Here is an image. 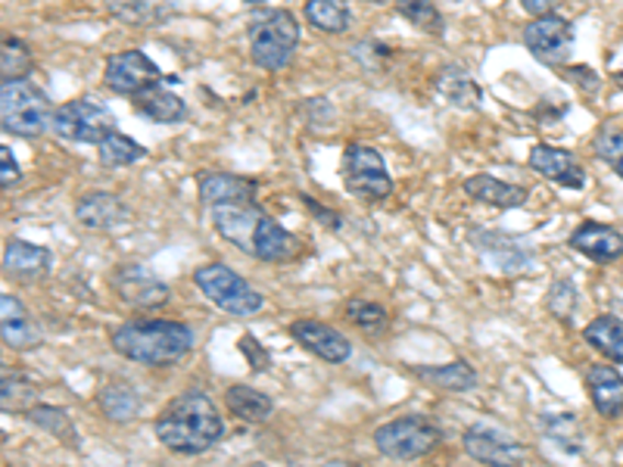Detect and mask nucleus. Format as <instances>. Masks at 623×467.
<instances>
[{
  "mask_svg": "<svg viewBox=\"0 0 623 467\" xmlns=\"http://www.w3.org/2000/svg\"><path fill=\"white\" fill-rule=\"evenodd\" d=\"M156 440L175 455H203L222 440L225 433V421L215 409V402L200 392V389H188L175 396L166 409L156 418Z\"/></svg>",
  "mask_w": 623,
  "mask_h": 467,
  "instance_id": "f257e3e1",
  "label": "nucleus"
},
{
  "mask_svg": "<svg viewBox=\"0 0 623 467\" xmlns=\"http://www.w3.org/2000/svg\"><path fill=\"white\" fill-rule=\"evenodd\" d=\"M213 225L222 240L259 262H287L296 253V237L256 203L213 206Z\"/></svg>",
  "mask_w": 623,
  "mask_h": 467,
  "instance_id": "f03ea898",
  "label": "nucleus"
},
{
  "mask_svg": "<svg viewBox=\"0 0 623 467\" xmlns=\"http://www.w3.org/2000/svg\"><path fill=\"white\" fill-rule=\"evenodd\" d=\"M113 350L147 368H169L194 350V331L184 321L169 318H144V321H125L110 333Z\"/></svg>",
  "mask_w": 623,
  "mask_h": 467,
  "instance_id": "7ed1b4c3",
  "label": "nucleus"
},
{
  "mask_svg": "<svg viewBox=\"0 0 623 467\" xmlns=\"http://www.w3.org/2000/svg\"><path fill=\"white\" fill-rule=\"evenodd\" d=\"M247 38L256 66L265 72H281L291 66L299 47V22L293 20L291 10H259L247 25Z\"/></svg>",
  "mask_w": 623,
  "mask_h": 467,
  "instance_id": "20e7f679",
  "label": "nucleus"
},
{
  "mask_svg": "<svg viewBox=\"0 0 623 467\" xmlns=\"http://www.w3.org/2000/svg\"><path fill=\"white\" fill-rule=\"evenodd\" d=\"M50 118H54L50 100L38 84H32L29 78L3 81V88H0V122H3L7 135L22 137V140H38L47 132Z\"/></svg>",
  "mask_w": 623,
  "mask_h": 467,
  "instance_id": "39448f33",
  "label": "nucleus"
},
{
  "mask_svg": "<svg viewBox=\"0 0 623 467\" xmlns=\"http://www.w3.org/2000/svg\"><path fill=\"white\" fill-rule=\"evenodd\" d=\"M194 284L196 291L203 293L215 309H222L225 315H234V318H250V315L262 311V306H265L262 293L256 291L247 277H240V274L231 272L222 262L200 265L194 272Z\"/></svg>",
  "mask_w": 623,
  "mask_h": 467,
  "instance_id": "423d86ee",
  "label": "nucleus"
},
{
  "mask_svg": "<svg viewBox=\"0 0 623 467\" xmlns=\"http://www.w3.org/2000/svg\"><path fill=\"white\" fill-rule=\"evenodd\" d=\"M440 443H443V433L424 414H403L374 430V448L393 462L424 458Z\"/></svg>",
  "mask_w": 623,
  "mask_h": 467,
  "instance_id": "0eeeda50",
  "label": "nucleus"
},
{
  "mask_svg": "<svg viewBox=\"0 0 623 467\" xmlns=\"http://www.w3.org/2000/svg\"><path fill=\"white\" fill-rule=\"evenodd\" d=\"M340 178H343V187L365 203H381L393 194V178H389L384 156L359 140L347 144L340 159Z\"/></svg>",
  "mask_w": 623,
  "mask_h": 467,
  "instance_id": "6e6552de",
  "label": "nucleus"
},
{
  "mask_svg": "<svg viewBox=\"0 0 623 467\" xmlns=\"http://www.w3.org/2000/svg\"><path fill=\"white\" fill-rule=\"evenodd\" d=\"M50 128L72 144H100L110 132H116V116L100 100L76 98L54 110Z\"/></svg>",
  "mask_w": 623,
  "mask_h": 467,
  "instance_id": "1a4fd4ad",
  "label": "nucleus"
},
{
  "mask_svg": "<svg viewBox=\"0 0 623 467\" xmlns=\"http://www.w3.org/2000/svg\"><path fill=\"white\" fill-rule=\"evenodd\" d=\"M467 243L480 253V259L487 262L489 269H496L499 274H533L536 269V253L526 243L524 237H514L506 231H487V228H474L467 234Z\"/></svg>",
  "mask_w": 623,
  "mask_h": 467,
  "instance_id": "9d476101",
  "label": "nucleus"
},
{
  "mask_svg": "<svg viewBox=\"0 0 623 467\" xmlns=\"http://www.w3.org/2000/svg\"><path fill=\"white\" fill-rule=\"evenodd\" d=\"M521 38H524L526 50L540 62L558 69V66H565L570 50H574V25L565 16L545 13V16H536L533 22H526Z\"/></svg>",
  "mask_w": 623,
  "mask_h": 467,
  "instance_id": "9b49d317",
  "label": "nucleus"
},
{
  "mask_svg": "<svg viewBox=\"0 0 623 467\" xmlns=\"http://www.w3.org/2000/svg\"><path fill=\"white\" fill-rule=\"evenodd\" d=\"M462 446L465 452L480 462V465L492 467H511V465H524L526 448L508 433V430L496 428V424H487V421H477L465 430L462 436Z\"/></svg>",
  "mask_w": 623,
  "mask_h": 467,
  "instance_id": "f8f14e48",
  "label": "nucleus"
},
{
  "mask_svg": "<svg viewBox=\"0 0 623 467\" xmlns=\"http://www.w3.org/2000/svg\"><path fill=\"white\" fill-rule=\"evenodd\" d=\"M110 284L116 296L132 309H159L169 303V284L147 265L125 262L110 274Z\"/></svg>",
  "mask_w": 623,
  "mask_h": 467,
  "instance_id": "ddd939ff",
  "label": "nucleus"
},
{
  "mask_svg": "<svg viewBox=\"0 0 623 467\" xmlns=\"http://www.w3.org/2000/svg\"><path fill=\"white\" fill-rule=\"evenodd\" d=\"M154 81H162V72L144 50H118L103 66V84L118 98H135Z\"/></svg>",
  "mask_w": 623,
  "mask_h": 467,
  "instance_id": "4468645a",
  "label": "nucleus"
},
{
  "mask_svg": "<svg viewBox=\"0 0 623 467\" xmlns=\"http://www.w3.org/2000/svg\"><path fill=\"white\" fill-rule=\"evenodd\" d=\"M291 337L303 350H309L312 355H318L321 362H331V365H343L352 355L350 340L337 331V328H331V324L318 321V318H299V321H293Z\"/></svg>",
  "mask_w": 623,
  "mask_h": 467,
  "instance_id": "2eb2a0df",
  "label": "nucleus"
},
{
  "mask_svg": "<svg viewBox=\"0 0 623 467\" xmlns=\"http://www.w3.org/2000/svg\"><path fill=\"white\" fill-rule=\"evenodd\" d=\"M76 221L88 231H118L122 225L132 221V209L122 196L110 194V191H94L76 203Z\"/></svg>",
  "mask_w": 623,
  "mask_h": 467,
  "instance_id": "dca6fc26",
  "label": "nucleus"
},
{
  "mask_svg": "<svg viewBox=\"0 0 623 467\" xmlns=\"http://www.w3.org/2000/svg\"><path fill=\"white\" fill-rule=\"evenodd\" d=\"M530 169L552 184H562L567 191H584L586 187V169L580 166V159L570 150H562V147L536 144L530 150Z\"/></svg>",
  "mask_w": 623,
  "mask_h": 467,
  "instance_id": "f3484780",
  "label": "nucleus"
},
{
  "mask_svg": "<svg viewBox=\"0 0 623 467\" xmlns=\"http://www.w3.org/2000/svg\"><path fill=\"white\" fill-rule=\"evenodd\" d=\"M0 337L7 343V350L25 352L41 346V328L35 315L25 309V303L13 293L0 296Z\"/></svg>",
  "mask_w": 623,
  "mask_h": 467,
  "instance_id": "a211bd4d",
  "label": "nucleus"
},
{
  "mask_svg": "<svg viewBox=\"0 0 623 467\" xmlns=\"http://www.w3.org/2000/svg\"><path fill=\"white\" fill-rule=\"evenodd\" d=\"M570 250L574 253L586 255L592 262H618L623 255V234L611 225H602V221H580L570 237H567Z\"/></svg>",
  "mask_w": 623,
  "mask_h": 467,
  "instance_id": "6ab92c4d",
  "label": "nucleus"
},
{
  "mask_svg": "<svg viewBox=\"0 0 623 467\" xmlns=\"http://www.w3.org/2000/svg\"><path fill=\"white\" fill-rule=\"evenodd\" d=\"M196 191H200V203L213 209V206H231V203H256L259 184L253 178L231 175V172H206L200 175Z\"/></svg>",
  "mask_w": 623,
  "mask_h": 467,
  "instance_id": "aec40b11",
  "label": "nucleus"
},
{
  "mask_svg": "<svg viewBox=\"0 0 623 467\" xmlns=\"http://www.w3.org/2000/svg\"><path fill=\"white\" fill-rule=\"evenodd\" d=\"M54 269V253L47 247L38 243H29V240H10L7 250H3V274L7 277H16V281H44Z\"/></svg>",
  "mask_w": 623,
  "mask_h": 467,
  "instance_id": "412c9836",
  "label": "nucleus"
},
{
  "mask_svg": "<svg viewBox=\"0 0 623 467\" xmlns=\"http://www.w3.org/2000/svg\"><path fill=\"white\" fill-rule=\"evenodd\" d=\"M132 106H135L137 116L156 122V125H178V122L188 118V103L178 98L175 91H169L162 81H154L150 88L137 91L132 98Z\"/></svg>",
  "mask_w": 623,
  "mask_h": 467,
  "instance_id": "4be33fe9",
  "label": "nucleus"
},
{
  "mask_svg": "<svg viewBox=\"0 0 623 467\" xmlns=\"http://www.w3.org/2000/svg\"><path fill=\"white\" fill-rule=\"evenodd\" d=\"M586 387H589V399L596 411L618 421L623 418V374L614 365H592L586 371Z\"/></svg>",
  "mask_w": 623,
  "mask_h": 467,
  "instance_id": "5701e85b",
  "label": "nucleus"
},
{
  "mask_svg": "<svg viewBox=\"0 0 623 467\" xmlns=\"http://www.w3.org/2000/svg\"><path fill=\"white\" fill-rule=\"evenodd\" d=\"M462 191H465L474 203H484V206H492V209H518V206H524L526 200H530L524 187L508 184L502 178L487 175V172L465 178V181H462Z\"/></svg>",
  "mask_w": 623,
  "mask_h": 467,
  "instance_id": "b1692460",
  "label": "nucleus"
},
{
  "mask_svg": "<svg viewBox=\"0 0 623 467\" xmlns=\"http://www.w3.org/2000/svg\"><path fill=\"white\" fill-rule=\"evenodd\" d=\"M437 91H440V98L449 100L455 110H477V106L484 103L480 84H477L474 76L467 72L465 66H458V62H449V66L440 69V76H437Z\"/></svg>",
  "mask_w": 623,
  "mask_h": 467,
  "instance_id": "393cba45",
  "label": "nucleus"
},
{
  "mask_svg": "<svg viewBox=\"0 0 623 467\" xmlns=\"http://www.w3.org/2000/svg\"><path fill=\"white\" fill-rule=\"evenodd\" d=\"M225 406L243 424H265L274 411L272 399L262 389L247 387V384H234L225 389Z\"/></svg>",
  "mask_w": 623,
  "mask_h": 467,
  "instance_id": "a878e982",
  "label": "nucleus"
},
{
  "mask_svg": "<svg viewBox=\"0 0 623 467\" xmlns=\"http://www.w3.org/2000/svg\"><path fill=\"white\" fill-rule=\"evenodd\" d=\"M415 377H421L424 384L446 392H471L477 387V371L467 365L465 358H455L449 365H415Z\"/></svg>",
  "mask_w": 623,
  "mask_h": 467,
  "instance_id": "bb28decb",
  "label": "nucleus"
},
{
  "mask_svg": "<svg viewBox=\"0 0 623 467\" xmlns=\"http://www.w3.org/2000/svg\"><path fill=\"white\" fill-rule=\"evenodd\" d=\"M100 411L113 421V424H128L140 414V392L128 380H113L98 392Z\"/></svg>",
  "mask_w": 623,
  "mask_h": 467,
  "instance_id": "cd10ccee",
  "label": "nucleus"
},
{
  "mask_svg": "<svg viewBox=\"0 0 623 467\" xmlns=\"http://www.w3.org/2000/svg\"><path fill=\"white\" fill-rule=\"evenodd\" d=\"M586 343L592 350L604 355L608 362L623 365V321L614 315H596L589 324H586Z\"/></svg>",
  "mask_w": 623,
  "mask_h": 467,
  "instance_id": "c85d7f7f",
  "label": "nucleus"
},
{
  "mask_svg": "<svg viewBox=\"0 0 623 467\" xmlns=\"http://www.w3.org/2000/svg\"><path fill=\"white\" fill-rule=\"evenodd\" d=\"M35 428H41L44 433H50L57 443H63V446H69L72 452H78L81 448V436H78V428L76 421H72V414L66 409H59V406H47V402H38V406H32V411L25 414Z\"/></svg>",
  "mask_w": 623,
  "mask_h": 467,
  "instance_id": "c756f323",
  "label": "nucleus"
},
{
  "mask_svg": "<svg viewBox=\"0 0 623 467\" xmlns=\"http://www.w3.org/2000/svg\"><path fill=\"white\" fill-rule=\"evenodd\" d=\"M303 13H306L312 29L328 32V35H343L352 22L347 0H306Z\"/></svg>",
  "mask_w": 623,
  "mask_h": 467,
  "instance_id": "7c9ffc66",
  "label": "nucleus"
},
{
  "mask_svg": "<svg viewBox=\"0 0 623 467\" xmlns=\"http://www.w3.org/2000/svg\"><path fill=\"white\" fill-rule=\"evenodd\" d=\"M147 150L132 140L128 135H122V132H110V135L103 137L98 144V159L100 166H106V169H125V166H135L137 159H144Z\"/></svg>",
  "mask_w": 623,
  "mask_h": 467,
  "instance_id": "2f4dec72",
  "label": "nucleus"
},
{
  "mask_svg": "<svg viewBox=\"0 0 623 467\" xmlns=\"http://www.w3.org/2000/svg\"><path fill=\"white\" fill-rule=\"evenodd\" d=\"M35 69V54L32 47L25 44L16 35L3 38V47H0V76L3 81H16V78H29Z\"/></svg>",
  "mask_w": 623,
  "mask_h": 467,
  "instance_id": "473e14b6",
  "label": "nucleus"
},
{
  "mask_svg": "<svg viewBox=\"0 0 623 467\" xmlns=\"http://www.w3.org/2000/svg\"><path fill=\"white\" fill-rule=\"evenodd\" d=\"M343 315L350 318L359 331L365 333H381L389 328V311L381 303H371V299H359L352 296L350 303L343 306Z\"/></svg>",
  "mask_w": 623,
  "mask_h": 467,
  "instance_id": "72a5a7b5",
  "label": "nucleus"
},
{
  "mask_svg": "<svg viewBox=\"0 0 623 467\" xmlns=\"http://www.w3.org/2000/svg\"><path fill=\"white\" fill-rule=\"evenodd\" d=\"M396 13L428 35H443V13L433 0H396Z\"/></svg>",
  "mask_w": 623,
  "mask_h": 467,
  "instance_id": "f704fd0d",
  "label": "nucleus"
},
{
  "mask_svg": "<svg viewBox=\"0 0 623 467\" xmlns=\"http://www.w3.org/2000/svg\"><path fill=\"white\" fill-rule=\"evenodd\" d=\"M543 428L545 436H548L555 446H562L565 452H570V455H580V452H584V430H580L574 414H548L543 421Z\"/></svg>",
  "mask_w": 623,
  "mask_h": 467,
  "instance_id": "c9c22d12",
  "label": "nucleus"
},
{
  "mask_svg": "<svg viewBox=\"0 0 623 467\" xmlns=\"http://www.w3.org/2000/svg\"><path fill=\"white\" fill-rule=\"evenodd\" d=\"M0 406L3 411H22V414H29L32 406H38V387L32 384V380H25L20 374H7L3 377V384H0Z\"/></svg>",
  "mask_w": 623,
  "mask_h": 467,
  "instance_id": "e433bc0d",
  "label": "nucleus"
},
{
  "mask_svg": "<svg viewBox=\"0 0 623 467\" xmlns=\"http://www.w3.org/2000/svg\"><path fill=\"white\" fill-rule=\"evenodd\" d=\"M106 7L113 10V16L128 25H150L162 20L166 7L162 0H106Z\"/></svg>",
  "mask_w": 623,
  "mask_h": 467,
  "instance_id": "4c0bfd02",
  "label": "nucleus"
},
{
  "mask_svg": "<svg viewBox=\"0 0 623 467\" xmlns=\"http://www.w3.org/2000/svg\"><path fill=\"white\" fill-rule=\"evenodd\" d=\"M577 287L570 284V281H555L552 287H548V296H545V309L552 318H558V321H565L570 324V318H574V311H577Z\"/></svg>",
  "mask_w": 623,
  "mask_h": 467,
  "instance_id": "58836bf2",
  "label": "nucleus"
},
{
  "mask_svg": "<svg viewBox=\"0 0 623 467\" xmlns=\"http://www.w3.org/2000/svg\"><path fill=\"white\" fill-rule=\"evenodd\" d=\"M596 156L602 159L604 166H611V172L618 178H623V132H611L604 128L596 135Z\"/></svg>",
  "mask_w": 623,
  "mask_h": 467,
  "instance_id": "ea45409f",
  "label": "nucleus"
},
{
  "mask_svg": "<svg viewBox=\"0 0 623 467\" xmlns=\"http://www.w3.org/2000/svg\"><path fill=\"white\" fill-rule=\"evenodd\" d=\"M558 72L567 78V81H574L584 94H589V98H596L599 94V88H602V78L596 76L589 66H558Z\"/></svg>",
  "mask_w": 623,
  "mask_h": 467,
  "instance_id": "a19ab883",
  "label": "nucleus"
},
{
  "mask_svg": "<svg viewBox=\"0 0 623 467\" xmlns=\"http://www.w3.org/2000/svg\"><path fill=\"white\" fill-rule=\"evenodd\" d=\"M299 200H303V206L315 215V221H318V225H325L328 231H340V228H343V218H340V213H333V209H328V206H321V203H318V200H312L309 194H299Z\"/></svg>",
  "mask_w": 623,
  "mask_h": 467,
  "instance_id": "79ce46f5",
  "label": "nucleus"
},
{
  "mask_svg": "<svg viewBox=\"0 0 623 467\" xmlns=\"http://www.w3.org/2000/svg\"><path fill=\"white\" fill-rule=\"evenodd\" d=\"M0 184L3 187H13L16 181H20V162H16V156L10 147H0Z\"/></svg>",
  "mask_w": 623,
  "mask_h": 467,
  "instance_id": "37998d69",
  "label": "nucleus"
},
{
  "mask_svg": "<svg viewBox=\"0 0 623 467\" xmlns=\"http://www.w3.org/2000/svg\"><path fill=\"white\" fill-rule=\"evenodd\" d=\"M240 352L250 358V365H253V371H269V352L259 350L256 346V340L250 337V333H243V340H240Z\"/></svg>",
  "mask_w": 623,
  "mask_h": 467,
  "instance_id": "c03bdc74",
  "label": "nucleus"
},
{
  "mask_svg": "<svg viewBox=\"0 0 623 467\" xmlns=\"http://www.w3.org/2000/svg\"><path fill=\"white\" fill-rule=\"evenodd\" d=\"M530 16H545V13H555L558 0H518Z\"/></svg>",
  "mask_w": 623,
  "mask_h": 467,
  "instance_id": "a18cd8bd",
  "label": "nucleus"
},
{
  "mask_svg": "<svg viewBox=\"0 0 623 467\" xmlns=\"http://www.w3.org/2000/svg\"><path fill=\"white\" fill-rule=\"evenodd\" d=\"M240 3H247V7H265L269 0H240Z\"/></svg>",
  "mask_w": 623,
  "mask_h": 467,
  "instance_id": "49530a36",
  "label": "nucleus"
},
{
  "mask_svg": "<svg viewBox=\"0 0 623 467\" xmlns=\"http://www.w3.org/2000/svg\"><path fill=\"white\" fill-rule=\"evenodd\" d=\"M614 81H618V84H623V72H618V76H614Z\"/></svg>",
  "mask_w": 623,
  "mask_h": 467,
  "instance_id": "de8ad7c7",
  "label": "nucleus"
}]
</instances>
